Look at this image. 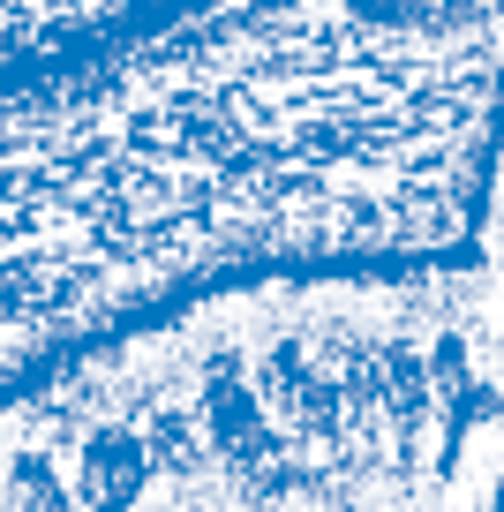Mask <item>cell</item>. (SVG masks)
Returning <instances> with one entry per match:
<instances>
[{
    "label": "cell",
    "instance_id": "7a4b0ae2",
    "mask_svg": "<svg viewBox=\"0 0 504 512\" xmlns=\"http://www.w3.org/2000/svg\"><path fill=\"white\" fill-rule=\"evenodd\" d=\"M377 23H399V31H444V23H489L504 16V0H347Z\"/></svg>",
    "mask_w": 504,
    "mask_h": 512
},
{
    "label": "cell",
    "instance_id": "6da1fadb",
    "mask_svg": "<svg viewBox=\"0 0 504 512\" xmlns=\"http://www.w3.org/2000/svg\"><path fill=\"white\" fill-rule=\"evenodd\" d=\"M504 16L196 0L0 76V392L226 279L459 256Z\"/></svg>",
    "mask_w": 504,
    "mask_h": 512
}]
</instances>
